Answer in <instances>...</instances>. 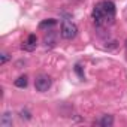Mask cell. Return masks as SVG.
Segmentation results:
<instances>
[{
  "label": "cell",
  "instance_id": "1",
  "mask_svg": "<svg viewBox=\"0 0 127 127\" xmlns=\"http://www.w3.org/2000/svg\"><path fill=\"white\" fill-rule=\"evenodd\" d=\"M115 18V5L111 0H103L93 9V20L97 26H106Z\"/></svg>",
  "mask_w": 127,
  "mask_h": 127
},
{
  "label": "cell",
  "instance_id": "2",
  "mask_svg": "<svg viewBox=\"0 0 127 127\" xmlns=\"http://www.w3.org/2000/svg\"><path fill=\"white\" fill-rule=\"evenodd\" d=\"M76 33H78V27L73 23H70V21H63L61 30H60V34H61L63 39H67V40L69 39H73L76 36Z\"/></svg>",
  "mask_w": 127,
  "mask_h": 127
},
{
  "label": "cell",
  "instance_id": "3",
  "mask_svg": "<svg viewBox=\"0 0 127 127\" xmlns=\"http://www.w3.org/2000/svg\"><path fill=\"white\" fill-rule=\"evenodd\" d=\"M51 84H52V79H51L48 75H43V73L39 75V76L34 79V87H36V90L40 91V93L48 91L49 87H51Z\"/></svg>",
  "mask_w": 127,
  "mask_h": 127
},
{
  "label": "cell",
  "instance_id": "4",
  "mask_svg": "<svg viewBox=\"0 0 127 127\" xmlns=\"http://www.w3.org/2000/svg\"><path fill=\"white\" fill-rule=\"evenodd\" d=\"M36 45H37V37H36L34 34H30V36L27 37V40L23 43V48H24L26 51H33V49L36 48Z\"/></svg>",
  "mask_w": 127,
  "mask_h": 127
},
{
  "label": "cell",
  "instance_id": "5",
  "mask_svg": "<svg viewBox=\"0 0 127 127\" xmlns=\"http://www.w3.org/2000/svg\"><path fill=\"white\" fill-rule=\"evenodd\" d=\"M0 126L2 127H12V114L11 112H5L0 118Z\"/></svg>",
  "mask_w": 127,
  "mask_h": 127
},
{
  "label": "cell",
  "instance_id": "6",
  "mask_svg": "<svg viewBox=\"0 0 127 127\" xmlns=\"http://www.w3.org/2000/svg\"><path fill=\"white\" fill-rule=\"evenodd\" d=\"M99 124L102 127H112L114 124V117L112 115H102V118L99 120Z\"/></svg>",
  "mask_w": 127,
  "mask_h": 127
},
{
  "label": "cell",
  "instance_id": "7",
  "mask_svg": "<svg viewBox=\"0 0 127 127\" xmlns=\"http://www.w3.org/2000/svg\"><path fill=\"white\" fill-rule=\"evenodd\" d=\"M55 24H57V20H52V18H49V20H45V21H42V23L39 24V29H40V30L51 29V27H54Z\"/></svg>",
  "mask_w": 127,
  "mask_h": 127
},
{
  "label": "cell",
  "instance_id": "8",
  "mask_svg": "<svg viewBox=\"0 0 127 127\" xmlns=\"http://www.w3.org/2000/svg\"><path fill=\"white\" fill-rule=\"evenodd\" d=\"M27 84H29V81H27V76L26 75L24 76H20L18 79H15V87H18V88H26Z\"/></svg>",
  "mask_w": 127,
  "mask_h": 127
},
{
  "label": "cell",
  "instance_id": "9",
  "mask_svg": "<svg viewBox=\"0 0 127 127\" xmlns=\"http://www.w3.org/2000/svg\"><path fill=\"white\" fill-rule=\"evenodd\" d=\"M20 117H21V120H30L32 118V114L29 111H21L20 112Z\"/></svg>",
  "mask_w": 127,
  "mask_h": 127
},
{
  "label": "cell",
  "instance_id": "10",
  "mask_svg": "<svg viewBox=\"0 0 127 127\" xmlns=\"http://www.w3.org/2000/svg\"><path fill=\"white\" fill-rule=\"evenodd\" d=\"M8 60H9V55L6 52H2V55H0V64H5Z\"/></svg>",
  "mask_w": 127,
  "mask_h": 127
},
{
  "label": "cell",
  "instance_id": "11",
  "mask_svg": "<svg viewBox=\"0 0 127 127\" xmlns=\"http://www.w3.org/2000/svg\"><path fill=\"white\" fill-rule=\"evenodd\" d=\"M126 48H127V39H126Z\"/></svg>",
  "mask_w": 127,
  "mask_h": 127
}]
</instances>
